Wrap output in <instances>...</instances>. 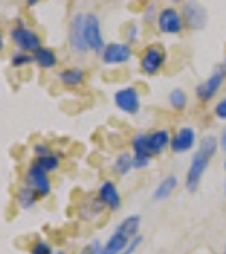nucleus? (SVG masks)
<instances>
[{"label": "nucleus", "mask_w": 226, "mask_h": 254, "mask_svg": "<svg viewBox=\"0 0 226 254\" xmlns=\"http://www.w3.org/2000/svg\"><path fill=\"white\" fill-rule=\"evenodd\" d=\"M26 185L34 188L39 193V196H47L51 193V188H52V183L49 180V173L44 168H41L36 161L29 166L26 173Z\"/></svg>", "instance_id": "nucleus-7"}, {"label": "nucleus", "mask_w": 226, "mask_h": 254, "mask_svg": "<svg viewBox=\"0 0 226 254\" xmlns=\"http://www.w3.org/2000/svg\"><path fill=\"white\" fill-rule=\"evenodd\" d=\"M196 144V130L192 127H181L171 139V149L178 154L187 153Z\"/></svg>", "instance_id": "nucleus-14"}, {"label": "nucleus", "mask_w": 226, "mask_h": 254, "mask_svg": "<svg viewBox=\"0 0 226 254\" xmlns=\"http://www.w3.org/2000/svg\"><path fill=\"white\" fill-rule=\"evenodd\" d=\"M115 105L125 114L135 116L140 110V95H138L137 88L135 87H125L115 92L113 95Z\"/></svg>", "instance_id": "nucleus-10"}, {"label": "nucleus", "mask_w": 226, "mask_h": 254, "mask_svg": "<svg viewBox=\"0 0 226 254\" xmlns=\"http://www.w3.org/2000/svg\"><path fill=\"white\" fill-rule=\"evenodd\" d=\"M138 34H140V31H138V26L137 24H129L125 29V38L129 43H135V41L138 39Z\"/></svg>", "instance_id": "nucleus-27"}, {"label": "nucleus", "mask_w": 226, "mask_h": 254, "mask_svg": "<svg viewBox=\"0 0 226 254\" xmlns=\"http://www.w3.org/2000/svg\"><path fill=\"white\" fill-rule=\"evenodd\" d=\"M31 61H32L31 55H27L26 51H19V53H15V55L12 56L10 64L14 68H20V66H26V64H29Z\"/></svg>", "instance_id": "nucleus-25"}, {"label": "nucleus", "mask_w": 226, "mask_h": 254, "mask_svg": "<svg viewBox=\"0 0 226 254\" xmlns=\"http://www.w3.org/2000/svg\"><path fill=\"white\" fill-rule=\"evenodd\" d=\"M223 68H225V71H226V58H225V63H223Z\"/></svg>", "instance_id": "nucleus-38"}, {"label": "nucleus", "mask_w": 226, "mask_h": 254, "mask_svg": "<svg viewBox=\"0 0 226 254\" xmlns=\"http://www.w3.org/2000/svg\"><path fill=\"white\" fill-rule=\"evenodd\" d=\"M225 78H226L225 68L223 66L216 68L215 71L203 81V83L196 87V97H198L201 102H204V104H206V102H211L213 98L216 97V93L221 90V87H223Z\"/></svg>", "instance_id": "nucleus-5"}, {"label": "nucleus", "mask_w": 226, "mask_h": 254, "mask_svg": "<svg viewBox=\"0 0 226 254\" xmlns=\"http://www.w3.org/2000/svg\"><path fill=\"white\" fill-rule=\"evenodd\" d=\"M36 163H38L41 168H44L47 173H52V171H56L57 168H59V156L49 153V154H46V156L36 158Z\"/></svg>", "instance_id": "nucleus-24"}, {"label": "nucleus", "mask_w": 226, "mask_h": 254, "mask_svg": "<svg viewBox=\"0 0 226 254\" xmlns=\"http://www.w3.org/2000/svg\"><path fill=\"white\" fill-rule=\"evenodd\" d=\"M101 248H103V244H100V241H91L88 246L81 249L80 254H101Z\"/></svg>", "instance_id": "nucleus-28"}, {"label": "nucleus", "mask_w": 226, "mask_h": 254, "mask_svg": "<svg viewBox=\"0 0 226 254\" xmlns=\"http://www.w3.org/2000/svg\"><path fill=\"white\" fill-rule=\"evenodd\" d=\"M157 27L164 34H181L184 29L182 14L176 7H164L157 15Z\"/></svg>", "instance_id": "nucleus-6"}, {"label": "nucleus", "mask_w": 226, "mask_h": 254, "mask_svg": "<svg viewBox=\"0 0 226 254\" xmlns=\"http://www.w3.org/2000/svg\"><path fill=\"white\" fill-rule=\"evenodd\" d=\"M34 61L41 68H46V69L54 68L57 64V58L51 48H39L38 51L34 53Z\"/></svg>", "instance_id": "nucleus-20"}, {"label": "nucleus", "mask_w": 226, "mask_h": 254, "mask_svg": "<svg viewBox=\"0 0 226 254\" xmlns=\"http://www.w3.org/2000/svg\"><path fill=\"white\" fill-rule=\"evenodd\" d=\"M98 198H100V202L103 203L106 208H110V210H118L122 205L120 191H118L117 185H115L113 182H110V180L103 182L100 185V188H98Z\"/></svg>", "instance_id": "nucleus-15"}, {"label": "nucleus", "mask_w": 226, "mask_h": 254, "mask_svg": "<svg viewBox=\"0 0 226 254\" xmlns=\"http://www.w3.org/2000/svg\"><path fill=\"white\" fill-rule=\"evenodd\" d=\"M169 104H171V107L174 109V110H184L186 109V105H187V95H186V92H184L182 88H174V90H171V93H169Z\"/></svg>", "instance_id": "nucleus-22"}, {"label": "nucleus", "mask_w": 226, "mask_h": 254, "mask_svg": "<svg viewBox=\"0 0 226 254\" xmlns=\"http://www.w3.org/2000/svg\"><path fill=\"white\" fill-rule=\"evenodd\" d=\"M223 254H226V246H225V253Z\"/></svg>", "instance_id": "nucleus-40"}, {"label": "nucleus", "mask_w": 226, "mask_h": 254, "mask_svg": "<svg viewBox=\"0 0 226 254\" xmlns=\"http://www.w3.org/2000/svg\"><path fill=\"white\" fill-rule=\"evenodd\" d=\"M178 183H179V180L176 175L166 176V178H164L162 182L155 187L154 193H152V198H154L155 202H162V200L169 198V196L174 193L176 188H178Z\"/></svg>", "instance_id": "nucleus-17"}, {"label": "nucleus", "mask_w": 226, "mask_h": 254, "mask_svg": "<svg viewBox=\"0 0 226 254\" xmlns=\"http://www.w3.org/2000/svg\"><path fill=\"white\" fill-rule=\"evenodd\" d=\"M52 254H68V253H66V251H63V249H61V251H54Z\"/></svg>", "instance_id": "nucleus-36"}, {"label": "nucleus", "mask_w": 226, "mask_h": 254, "mask_svg": "<svg viewBox=\"0 0 226 254\" xmlns=\"http://www.w3.org/2000/svg\"><path fill=\"white\" fill-rule=\"evenodd\" d=\"M172 2H174V3H179V2H182V0H172Z\"/></svg>", "instance_id": "nucleus-37"}, {"label": "nucleus", "mask_w": 226, "mask_h": 254, "mask_svg": "<svg viewBox=\"0 0 226 254\" xmlns=\"http://www.w3.org/2000/svg\"><path fill=\"white\" fill-rule=\"evenodd\" d=\"M155 15H159L157 12H155V3H149L145 9V14H143V19H145V22H152L154 20ZM157 19V17H155Z\"/></svg>", "instance_id": "nucleus-31"}, {"label": "nucleus", "mask_w": 226, "mask_h": 254, "mask_svg": "<svg viewBox=\"0 0 226 254\" xmlns=\"http://www.w3.org/2000/svg\"><path fill=\"white\" fill-rule=\"evenodd\" d=\"M220 147L223 151H226V129H223V132H221V136H220Z\"/></svg>", "instance_id": "nucleus-33"}, {"label": "nucleus", "mask_w": 226, "mask_h": 254, "mask_svg": "<svg viewBox=\"0 0 226 254\" xmlns=\"http://www.w3.org/2000/svg\"><path fill=\"white\" fill-rule=\"evenodd\" d=\"M166 64V51L160 44H150L145 48V51L140 56V69L142 73L149 76H154L162 69Z\"/></svg>", "instance_id": "nucleus-4"}, {"label": "nucleus", "mask_w": 226, "mask_h": 254, "mask_svg": "<svg viewBox=\"0 0 226 254\" xmlns=\"http://www.w3.org/2000/svg\"><path fill=\"white\" fill-rule=\"evenodd\" d=\"M39 198L41 196H39L38 191H36L34 188H31L29 185L20 187L17 190V202L24 210H29V208L36 207V203H38Z\"/></svg>", "instance_id": "nucleus-19"}, {"label": "nucleus", "mask_w": 226, "mask_h": 254, "mask_svg": "<svg viewBox=\"0 0 226 254\" xmlns=\"http://www.w3.org/2000/svg\"><path fill=\"white\" fill-rule=\"evenodd\" d=\"M101 58L106 64H123L132 58V48L127 43H110L101 51Z\"/></svg>", "instance_id": "nucleus-13"}, {"label": "nucleus", "mask_w": 226, "mask_h": 254, "mask_svg": "<svg viewBox=\"0 0 226 254\" xmlns=\"http://www.w3.org/2000/svg\"><path fill=\"white\" fill-rule=\"evenodd\" d=\"M26 2H27V5H29V7H34L36 3H39V2H41V0H26Z\"/></svg>", "instance_id": "nucleus-34"}, {"label": "nucleus", "mask_w": 226, "mask_h": 254, "mask_svg": "<svg viewBox=\"0 0 226 254\" xmlns=\"http://www.w3.org/2000/svg\"><path fill=\"white\" fill-rule=\"evenodd\" d=\"M59 80L63 85H66L69 88L80 87L85 81V71L81 68H66L59 73Z\"/></svg>", "instance_id": "nucleus-18"}, {"label": "nucleus", "mask_w": 226, "mask_h": 254, "mask_svg": "<svg viewBox=\"0 0 226 254\" xmlns=\"http://www.w3.org/2000/svg\"><path fill=\"white\" fill-rule=\"evenodd\" d=\"M140 215H129L117 225L115 232L108 237V241L101 248V254H122L125 248L132 243V239L138 236L140 229Z\"/></svg>", "instance_id": "nucleus-2"}, {"label": "nucleus", "mask_w": 226, "mask_h": 254, "mask_svg": "<svg viewBox=\"0 0 226 254\" xmlns=\"http://www.w3.org/2000/svg\"><path fill=\"white\" fill-rule=\"evenodd\" d=\"M171 139L172 137L169 130L166 129H157V130H152L150 134H147V142H149V149L152 156L162 154L171 146Z\"/></svg>", "instance_id": "nucleus-16"}, {"label": "nucleus", "mask_w": 226, "mask_h": 254, "mask_svg": "<svg viewBox=\"0 0 226 254\" xmlns=\"http://www.w3.org/2000/svg\"><path fill=\"white\" fill-rule=\"evenodd\" d=\"M2 48H3V38H2V34H0V51H2Z\"/></svg>", "instance_id": "nucleus-35"}, {"label": "nucleus", "mask_w": 226, "mask_h": 254, "mask_svg": "<svg viewBox=\"0 0 226 254\" xmlns=\"http://www.w3.org/2000/svg\"><path fill=\"white\" fill-rule=\"evenodd\" d=\"M113 168L118 175H129L130 171L134 170V154H130V153L118 154L113 163Z\"/></svg>", "instance_id": "nucleus-21"}, {"label": "nucleus", "mask_w": 226, "mask_h": 254, "mask_svg": "<svg viewBox=\"0 0 226 254\" xmlns=\"http://www.w3.org/2000/svg\"><path fill=\"white\" fill-rule=\"evenodd\" d=\"M34 153H36V156L41 158V156H46V154H49L51 151H49L47 144H44V142H38V144H34Z\"/></svg>", "instance_id": "nucleus-32"}, {"label": "nucleus", "mask_w": 226, "mask_h": 254, "mask_svg": "<svg viewBox=\"0 0 226 254\" xmlns=\"http://www.w3.org/2000/svg\"><path fill=\"white\" fill-rule=\"evenodd\" d=\"M86 210L85 208H81L80 210V214L83 219H93V217H96V215H100L101 214V210H103V203L100 202V198H93V200H86Z\"/></svg>", "instance_id": "nucleus-23"}, {"label": "nucleus", "mask_w": 226, "mask_h": 254, "mask_svg": "<svg viewBox=\"0 0 226 254\" xmlns=\"http://www.w3.org/2000/svg\"><path fill=\"white\" fill-rule=\"evenodd\" d=\"M85 38L88 48L93 49V51L100 53L105 49V41H103V34H101V26L98 15L94 14L85 15Z\"/></svg>", "instance_id": "nucleus-9"}, {"label": "nucleus", "mask_w": 226, "mask_h": 254, "mask_svg": "<svg viewBox=\"0 0 226 254\" xmlns=\"http://www.w3.org/2000/svg\"><path fill=\"white\" fill-rule=\"evenodd\" d=\"M182 19L184 26L192 31H201L208 24V12L203 7V3L198 0H186L182 7Z\"/></svg>", "instance_id": "nucleus-3"}, {"label": "nucleus", "mask_w": 226, "mask_h": 254, "mask_svg": "<svg viewBox=\"0 0 226 254\" xmlns=\"http://www.w3.org/2000/svg\"><path fill=\"white\" fill-rule=\"evenodd\" d=\"M54 251H52V248L49 246L46 241H36L34 244H32L31 248V254H52Z\"/></svg>", "instance_id": "nucleus-26"}, {"label": "nucleus", "mask_w": 226, "mask_h": 254, "mask_svg": "<svg viewBox=\"0 0 226 254\" xmlns=\"http://www.w3.org/2000/svg\"><path fill=\"white\" fill-rule=\"evenodd\" d=\"M143 241V237L142 236H137L135 239H132V243H130L129 246L125 248V251H123L122 254H134L135 251H137V248L140 246V243Z\"/></svg>", "instance_id": "nucleus-30"}, {"label": "nucleus", "mask_w": 226, "mask_h": 254, "mask_svg": "<svg viewBox=\"0 0 226 254\" xmlns=\"http://www.w3.org/2000/svg\"><path fill=\"white\" fill-rule=\"evenodd\" d=\"M10 38L20 51H34L36 53L41 48V38L34 31L24 27L22 22H19V26H15L14 29L10 31Z\"/></svg>", "instance_id": "nucleus-11"}, {"label": "nucleus", "mask_w": 226, "mask_h": 254, "mask_svg": "<svg viewBox=\"0 0 226 254\" xmlns=\"http://www.w3.org/2000/svg\"><path fill=\"white\" fill-rule=\"evenodd\" d=\"M69 46L78 55H85L88 51V44H86L85 38V15L83 14H76L73 15L71 22H69Z\"/></svg>", "instance_id": "nucleus-8"}, {"label": "nucleus", "mask_w": 226, "mask_h": 254, "mask_svg": "<svg viewBox=\"0 0 226 254\" xmlns=\"http://www.w3.org/2000/svg\"><path fill=\"white\" fill-rule=\"evenodd\" d=\"M225 170H226V159H225Z\"/></svg>", "instance_id": "nucleus-39"}, {"label": "nucleus", "mask_w": 226, "mask_h": 254, "mask_svg": "<svg viewBox=\"0 0 226 254\" xmlns=\"http://www.w3.org/2000/svg\"><path fill=\"white\" fill-rule=\"evenodd\" d=\"M132 149H134V168L135 170H143L150 165L152 153L149 149V142H147V134L138 132L132 139Z\"/></svg>", "instance_id": "nucleus-12"}, {"label": "nucleus", "mask_w": 226, "mask_h": 254, "mask_svg": "<svg viewBox=\"0 0 226 254\" xmlns=\"http://www.w3.org/2000/svg\"><path fill=\"white\" fill-rule=\"evenodd\" d=\"M218 147H220V139L213 134H206V136L201 137L199 147L194 153V156L191 159V165H189L187 175H186V188L187 191H196L198 187L201 185V180H203L204 173H206L209 163L215 158L218 153Z\"/></svg>", "instance_id": "nucleus-1"}, {"label": "nucleus", "mask_w": 226, "mask_h": 254, "mask_svg": "<svg viewBox=\"0 0 226 254\" xmlns=\"http://www.w3.org/2000/svg\"><path fill=\"white\" fill-rule=\"evenodd\" d=\"M215 116L218 121H226V95L215 105Z\"/></svg>", "instance_id": "nucleus-29"}]
</instances>
